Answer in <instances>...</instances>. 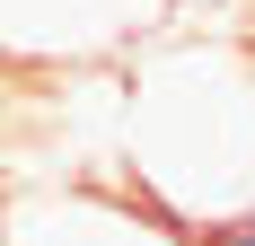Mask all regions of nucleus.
Returning <instances> with one entry per match:
<instances>
[{
	"label": "nucleus",
	"instance_id": "f257e3e1",
	"mask_svg": "<svg viewBox=\"0 0 255 246\" xmlns=\"http://www.w3.org/2000/svg\"><path fill=\"white\" fill-rule=\"evenodd\" d=\"M115 185L194 229L255 211V62L238 35H150L115 71Z\"/></svg>",
	"mask_w": 255,
	"mask_h": 246
},
{
	"label": "nucleus",
	"instance_id": "f03ea898",
	"mask_svg": "<svg viewBox=\"0 0 255 246\" xmlns=\"http://www.w3.org/2000/svg\"><path fill=\"white\" fill-rule=\"evenodd\" d=\"M176 0H0V62L9 71H124L132 53L167 35Z\"/></svg>",
	"mask_w": 255,
	"mask_h": 246
},
{
	"label": "nucleus",
	"instance_id": "7ed1b4c3",
	"mask_svg": "<svg viewBox=\"0 0 255 246\" xmlns=\"http://www.w3.org/2000/svg\"><path fill=\"white\" fill-rule=\"evenodd\" d=\"M0 246H185V229L167 211L132 194V185H35L0 211Z\"/></svg>",
	"mask_w": 255,
	"mask_h": 246
},
{
	"label": "nucleus",
	"instance_id": "20e7f679",
	"mask_svg": "<svg viewBox=\"0 0 255 246\" xmlns=\"http://www.w3.org/2000/svg\"><path fill=\"white\" fill-rule=\"evenodd\" d=\"M185 246H255V211L247 220H220V229H194Z\"/></svg>",
	"mask_w": 255,
	"mask_h": 246
},
{
	"label": "nucleus",
	"instance_id": "39448f33",
	"mask_svg": "<svg viewBox=\"0 0 255 246\" xmlns=\"http://www.w3.org/2000/svg\"><path fill=\"white\" fill-rule=\"evenodd\" d=\"M176 9H220V0H176Z\"/></svg>",
	"mask_w": 255,
	"mask_h": 246
}]
</instances>
